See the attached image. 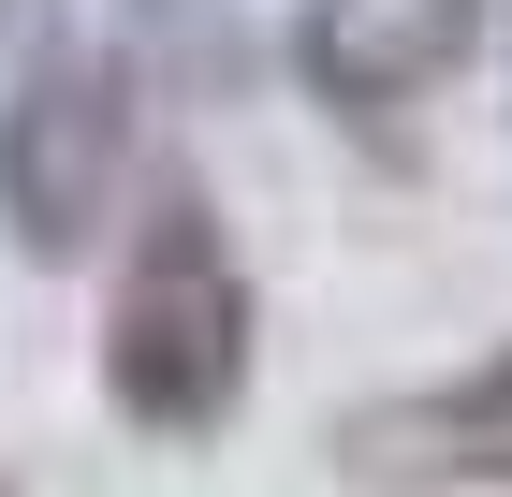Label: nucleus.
<instances>
[{"instance_id": "f03ea898", "label": "nucleus", "mask_w": 512, "mask_h": 497, "mask_svg": "<svg viewBox=\"0 0 512 497\" xmlns=\"http://www.w3.org/2000/svg\"><path fill=\"white\" fill-rule=\"evenodd\" d=\"M118 176H132V74L74 59V44L30 59L0 103V234L30 264H88L118 220Z\"/></svg>"}, {"instance_id": "7ed1b4c3", "label": "nucleus", "mask_w": 512, "mask_h": 497, "mask_svg": "<svg viewBox=\"0 0 512 497\" xmlns=\"http://www.w3.org/2000/svg\"><path fill=\"white\" fill-rule=\"evenodd\" d=\"M469 44H483V0H293V74L337 117H395L454 88Z\"/></svg>"}, {"instance_id": "39448f33", "label": "nucleus", "mask_w": 512, "mask_h": 497, "mask_svg": "<svg viewBox=\"0 0 512 497\" xmlns=\"http://www.w3.org/2000/svg\"><path fill=\"white\" fill-rule=\"evenodd\" d=\"M132 59L220 88V74H235V0H132Z\"/></svg>"}, {"instance_id": "423d86ee", "label": "nucleus", "mask_w": 512, "mask_h": 497, "mask_svg": "<svg viewBox=\"0 0 512 497\" xmlns=\"http://www.w3.org/2000/svg\"><path fill=\"white\" fill-rule=\"evenodd\" d=\"M0 497H15V483H0Z\"/></svg>"}, {"instance_id": "f257e3e1", "label": "nucleus", "mask_w": 512, "mask_h": 497, "mask_svg": "<svg viewBox=\"0 0 512 497\" xmlns=\"http://www.w3.org/2000/svg\"><path fill=\"white\" fill-rule=\"evenodd\" d=\"M103 395H118L132 424H161V439H205V424L249 395V278H235V249H220V220H205L191 191L161 205V220L132 234V264H118Z\"/></svg>"}, {"instance_id": "20e7f679", "label": "nucleus", "mask_w": 512, "mask_h": 497, "mask_svg": "<svg viewBox=\"0 0 512 497\" xmlns=\"http://www.w3.org/2000/svg\"><path fill=\"white\" fill-rule=\"evenodd\" d=\"M381 439H439V483H512V351L483 366V381L395 410V424H352V454H381Z\"/></svg>"}]
</instances>
